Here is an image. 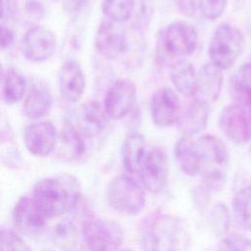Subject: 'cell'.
Returning a JSON list of instances; mask_svg holds the SVG:
<instances>
[{
	"instance_id": "6da1fadb",
	"label": "cell",
	"mask_w": 251,
	"mask_h": 251,
	"mask_svg": "<svg viewBox=\"0 0 251 251\" xmlns=\"http://www.w3.org/2000/svg\"><path fill=\"white\" fill-rule=\"evenodd\" d=\"M32 199L49 219L66 212H75L81 205V193L77 181L66 177H44L33 186Z\"/></svg>"
},
{
	"instance_id": "7a4b0ae2",
	"label": "cell",
	"mask_w": 251,
	"mask_h": 251,
	"mask_svg": "<svg viewBox=\"0 0 251 251\" xmlns=\"http://www.w3.org/2000/svg\"><path fill=\"white\" fill-rule=\"evenodd\" d=\"M140 238L142 248L147 250H176L187 244L188 233L179 219L155 214L144 221Z\"/></svg>"
},
{
	"instance_id": "3957f363",
	"label": "cell",
	"mask_w": 251,
	"mask_h": 251,
	"mask_svg": "<svg viewBox=\"0 0 251 251\" xmlns=\"http://www.w3.org/2000/svg\"><path fill=\"white\" fill-rule=\"evenodd\" d=\"M196 145L200 156V173L205 188L216 191L221 189L227 176L229 153L226 145L219 137L206 134Z\"/></svg>"
},
{
	"instance_id": "277c9868",
	"label": "cell",
	"mask_w": 251,
	"mask_h": 251,
	"mask_svg": "<svg viewBox=\"0 0 251 251\" xmlns=\"http://www.w3.org/2000/svg\"><path fill=\"white\" fill-rule=\"evenodd\" d=\"M245 46V37L235 25L223 23L214 31L208 48L210 61L224 70L230 69L238 60Z\"/></svg>"
},
{
	"instance_id": "5b68a950",
	"label": "cell",
	"mask_w": 251,
	"mask_h": 251,
	"mask_svg": "<svg viewBox=\"0 0 251 251\" xmlns=\"http://www.w3.org/2000/svg\"><path fill=\"white\" fill-rule=\"evenodd\" d=\"M107 200L114 210L126 216L139 215L146 203L142 185L125 174L116 176L109 182Z\"/></svg>"
},
{
	"instance_id": "8992f818",
	"label": "cell",
	"mask_w": 251,
	"mask_h": 251,
	"mask_svg": "<svg viewBox=\"0 0 251 251\" xmlns=\"http://www.w3.org/2000/svg\"><path fill=\"white\" fill-rule=\"evenodd\" d=\"M198 44V33L187 22L176 21L160 32L158 48L167 57L184 59L194 53Z\"/></svg>"
},
{
	"instance_id": "52a82bcc",
	"label": "cell",
	"mask_w": 251,
	"mask_h": 251,
	"mask_svg": "<svg viewBox=\"0 0 251 251\" xmlns=\"http://www.w3.org/2000/svg\"><path fill=\"white\" fill-rule=\"evenodd\" d=\"M84 245L90 250H114L124 241L121 225L113 220L88 216L81 227Z\"/></svg>"
},
{
	"instance_id": "ba28073f",
	"label": "cell",
	"mask_w": 251,
	"mask_h": 251,
	"mask_svg": "<svg viewBox=\"0 0 251 251\" xmlns=\"http://www.w3.org/2000/svg\"><path fill=\"white\" fill-rule=\"evenodd\" d=\"M137 175L142 186L148 191H163L169 178V158L166 149L155 146L147 150Z\"/></svg>"
},
{
	"instance_id": "9c48e42d",
	"label": "cell",
	"mask_w": 251,
	"mask_h": 251,
	"mask_svg": "<svg viewBox=\"0 0 251 251\" xmlns=\"http://www.w3.org/2000/svg\"><path fill=\"white\" fill-rule=\"evenodd\" d=\"M12 220L15 228L22 234L29 237L41 235L46 227L49 218L39 208L32 197L24 196L14 206Z\"/></svg>"
},
{
	"instance_id": "30bf717a",
	"label": "cell",
	"mask_w": 251,
	"mask_h": 251,
	"mask_svg": "<svg viewBox=\"0 0 251 251\" xmlns=\"http://www.w3.org/2000/svg\"><path fill=\"white\" fill-rule=\"evenodd\" d=\"M94 44L97 52L103 58L117 59L128 47L127 31L122 23L106 19L101 22L97 28Z\"/></svg>"
},
{
	"instance_id": "8fae6325",
	"label": "cell",
	"mask_w": 251,
	"mask_h": 251,
	"mask_svg": "<svg viewBox=\"0 0 251 251\" xmlns=\"http://www.w3.org/2000/svg\"><path fill=\"white\" fill-rule=\"evenodd\" d=\"M136 93V86L130 79L120 78L113 81L104 97L103 108L107 116L114 120L126 117L135 105Z\"/></svg>"
},
{
	"instance_id": "7c38bea8",
	"label": "cell",
	"mask_w": 251,
	"mask_h": 251,
	"mask_svg": "<svg viewBox=\"0 0 251 251\" xmlns=\"http://www.w3.org/2000/svg\"><path fill=\"white\" fill-rule=\"evenodd\" d=\"M56 35L48 28L34 25L23 37L22 52L31 62H43L53 56L56 51Z\"/></svg>"
},
{
	"instance_id": "4fadbf2b",
	"label": "cell",
	"mask_w": 251,
	"mask_h": 251,
	"mask_svg": "<svg viewBox=\"0 0 251 251\" xmlns=\"http://www.w3.org/2000/svg\"><path fill=\"white\" fill-rule=\"evenodd\" d=\"M180 101L176 91L170 87L156 90L150 101V115L158 127H169L175 125L180 115Z\"/></svg>"
},
{
	"instance_id": "5bb4252c",
	"label": "cell",
	"mask_w": 251,
	"mask_h": 251,
	"mask_svg": "<svg viewBox=\"0 0 251 251\" xmlns=\"http://www.w3.org/2000/svg\"><path fill=\"white\" fill-rule=\"evenodd\" d=\"M219 126L225 135L235 144H245L251 140V123L244 110L234 103L223 108Z\"/></svg>"
},
{
	"instance_id": "9a60e30c",
	"label": "cell",
	"mask_w": 251,
	"mask_h": 251,
	"mask_svg": "<svg viewBox=\"0 0 251 251\" xmlns=\"http://www.w3.org/2000/svg\"><path fill=\"white\" fill-rule=\"evenodd\" d=\"M24 140L30 154L37 157L48 156L57 145L58 135L56 127L48 121L33 123L25 127Z\"/></svg>"
},
{
	"instance_id": "2e32d148",
	"label": "cell",
	"mask_w": 251,
	"mask_h": 251,
	"mask_svg": "<svg viewBox=\"0 0 251 251\" xmlns=\"http://www.w3.org/2000/svg\"><path fill=\"white\" fill-rule=\"evenodd\" d=\"M85 84V75L80 65L73 59L65 61L58 75L61 96L68 102H76L82 97Z\"/></svg>"
},
{
	"instance_id": "e0dca14e",
	"label": "cell",
	"mask_w": 251,
	"mask_h": 251,
	"mask_svg": "<svg viewBox=\"0 0 251 251\" xmlns=\"http://www.w3.org/2000/svg\"><path fill=\"white\" fill-rule=\"evenodd\" d=\"M108 116L97 101H88L81 105L77 113V126L90 140L102 134L108 126Z\"/></svg>"
},
{
	"instance_id": "ac0fdd59",
	"label": "cell",
	"mask_w": 251,
	"mask_h": 251,
	"mask_svg": "<svg viewBox=\"0 0 251 251\" xmlns=\"http://www.w3.org/2000/svg\"><path fill=\"white\" fill-rule=\"evenodd\" d=\"M210 104L195 98L180 115L177 120V125L180 131L185 136H192L202 132L209 121Z\"/></svg>"
},
{
	"instance_id": "d6986e66",
	"label": "cell",
	"mask_w": 251,
	"mask_h": 251,
	"mask_svg": "<svg viewBox=\"0 0 251 251\" xmlns=\"http://www.w3.org/2000/svg\"><path fill=\"white\" fill-rule=\"evenodd\" d=\"M224 83L222 70L212 63L203 65L197 73L196 98L209 104L215 102L221 95Z\"/></svg>"
},
{
	"instance_id": "ffe728a7",
	"label": "cell",
	"mask_w": 251,
	"mask_h": 251,
	"mask_svg": "<svg viewBox=\"0 0 251 251\" xmlns=\"http://www.w3.org/2000/svg\"><path fill=\"white\" fill-rule=\"evenodd\" d=\"M62 156L68 160H78L87 151L89 139L81 132L77 125L66 119L60 135Z\"/></svg>"
},
{
	"instance_id": "44dd1931",
	"label": "cell",
	"mask_w": 251,
	"mask_h": 251,
	"mask_svg": "<svg viewBox=\"0 0 251 251\" xmlns=\"http://www.w3.org/2000/svg\"><path fill=\"white\" fill-rule=\"evenodd\" d=\"M146 151L142 134L138 132L128 134L122 146V163L125 171L130 175H137Z\"/></svg>"
},
{
	"instance_id": "7402d4cb",
	"label": "cell",
	"mask_w": 251,
	"mask_h": 251,
	"mask_svg": "<svg viewBox=\"0 0 251 251\" xmlns=\"http://www.w3.org/2000/svg\"><path fill=\"white\" fill-rule=\"evenodd\" d=\"M176 161L183 174L195 176L200 173V156L196 142L183 135L175 144Z\"/></svg>"
},
{
	"instance_id": "603a6c76",
	"label": "cell",
	"mask_w": 251,
	"mask_h": 251,
	"mask_svg": "<svg viewBox=\"0 0 251 251\" xmlns=\"http://www.w3.org/2000/svg\"><path fill=\"white\" fill-rule=\"evenodd\" d=\"M170 78L176 89L186 97L195 96L197 73L194 66L185 59H179L171 66Z\"/></svg>"
},
{
	"instance_id": "cb8c5ba5",
	"label": "cell",
	"mask_w": 251,
	"mask_h": 251,
	"mask_svg": "<svg viewBox=\"0 0 251 251\" xmlns=\"http://www.w3.org/2000/svg\"><path fill=\"white\" fill-rule=\"evenodd\" d=\"M53 104V97L49 89L41 84H34L29 89L24 101V112L30 119L46 116Z\"/></svg>"
},
{
	"instance_id": "d4e9b609",
	"label": "cell",
	"mask_w": 251,
	"mask_h": 251,
	"mask_svg": "<svg viewBox=\"0 0 251 251\" xmlns=\"http://www.w3.org/2000/svg\"><path fill=\"white\" fill-rule=\"evenodd\" d=\"M6 4L10 16L21 24H34L45 15L44 6L38 0H6Z\"/></svg>"
},
{
	"instance_id": "484cf974",
	"label": "cell",
	"mask_w": 251,
	"mask_h": 251,
	"mask_svg": "<svg viewBox=\"0 0 251 251\" xmlns=\"http://www.w3.org/2000/svg\"><path fill=\"white\" fill-rule=\"evenodd\" d=\"M0 162L14 170L20 169L23 165L21 151L7 124L0 126Z\"/></svg>"
},
{
	"instance_id": "4316f807",
	"label": "cell",
	"mask_w": 251,
	"mask_h": 251,
	"mask_svg": "<svg viewBox=\"0 0 251 251\" xmlns=\"http://www.w3.org/2000/svg\"><path fill=\"white\" fill-rule=\"evenodd\" d=\"M26 81L23 75L14 69H10L3 78V98L7 104L20 102L25 93Z\"/></svg>"
},
{
	"instance_id": "83f0119b",
	"label": "cell",
	"mask_w": 251,
	"mask_h": 251,
	"mask_svg": "<svg viewBox=\"0 0 251 251\" xmlns=\"http://www.w3.org/2000/svg\"><path fill=\"white\" fill-rule=\"evenodd\" d=\"M233 217L237 225L246 231H251V186L241 188L232 200Z\"/></svg>"
},
{
	"instance_id": "f1b7e54d",
	"label": "cell",
	"mask_w": 251,
	"mask_h": 251,
	"mask_svg": "<svg viewBox=\"0 0 251 251\" xmlns=\"http://www.w3.org/2000/svg\"><path fill=\"white\" fill-rule=\"evenodd\" d=\"M134 0H102L101 11L106 19L126 23L131 19Z\"/></svg>"
},
{
	"instance_id": "f546056e",
	"label": "cell",
	"mask_w": 251,
	"mask_h": 251,
	"mask_svg": "<svg viewBox=\"0 0 251 251\" xmlns=\"http://www.w3.org/2000/svg\"><path fill=\"white\" fill-rule=\"evenodd\" d=\"M229 211L223 203L215 204L209 211L208 224L211 230L217 235H224L229 227Z\"/></svg>"
},
{
	"instance_id": "4dcf8cb0",
	"label": "cell",
	"mask_w": 251,
	"mask_h": 251,
	"mask_svg": "<svg viewBox=\"0 0 251 251\" xmlns=\"http://www.w3.org/2000/svg\"><path fill=\"white\" fill-rule=\"evenodd\" d=\"M77 229L74 222L68 218L63 219L59 222L53 228L52 237L55 242L62 245V247H66L71 244H74L76 238Z\"/></svg>"
},
{
	"instance_id": "1f68e13d",
	"label": "cell",
	"mask_w": 251,
	"mask_h": 251,
	"mask_svg": "<svg viewBox=\"0 0 251 251\" xmlns=\"http://www.w3.org/2000/svg\"><path fill=\"white\" fill-rule=\"evenodd\" d=\"M227 0H197V11L208 21H216L223 16Z\"/></svg>"
},
{
	"instance_id": "d6a6232c",
	"label": "cell",
	"mask_w": 251,
	"mask_h": 251,
	"mask_svg": "<svg viewBox=\"0 0 251 251\" xmlns=\"http://www.w3.org/2000/svg\"><path fill=\"white\" fill-rule=\"evenodd\" d=\"M29 247L24 239L14 230L0 227V250H28Z\"/></svg>"
},
{
	"instance_id": "836d02e7",
	"label": "cell",
	"mask_w": 251,
	"mask_h": 251,
	"mask_svg": "<svg viewBox=\"0 0 251 251\" xmlns=\"http://www.w3.org/2000/svg\"><path fill=\"white\" fill-rule=\"evenodd\" d=\"M153 8L150 0H134L131 19H134L136 27H143L150 22Z\"/></svg>"
},
{
	"instance_id": "e575fe53",
	"label": "cell",
	"mask_w": 251,
	"mask_h": 251,
	"mask_svg": "<svg viewBox=\"0 0 251 251\" xmlns=\"http://www.w3.org/2000/svg\"><path fill=\"white\" fill-rule=\"evenodd\" d=\"M220 248L227 250H251V239L241 234L225 236L221 241Z\"/></svg>"
},
{
	"instance_id": "d590c367",
	"label": "cell",
	"mask_w": 251,
	"mask_h": 251,
	"mask_svg": "<svg viewBox=\"0 0 251 251\" xmlns=\"http://www.w3.org/2000/svg\"><path fill=\"white\" fill-rule=\"evenodd\" d=\"M16 40L15 32L7 25L0 24V49L11 48Z\"/></svg>"
},
{
	"instance_id": "8d00e7d4",
	"label": "cell",
	"mask_w": 251,
	"mask_h": 251,
	"mask_svg": "<svg viewBox=\"0 0 251 251\" xmlns=\"http://www.w3.org/2000/svg\"><path fill=\"white\" fill-rule=\"evenodd\" d=\"M89 0H62L64 10L69 14H75L82 10Z\"/></svg>"
},
{
	"instance_id": "74e56055",
	"label": "cell",
	"mask_w": 251,
	"mask_h": 251,
	"mask_svg": "<svg viewBox=\"0 0 251 251\" xmlns=\"http://www.w3.org/2000/svg\"><path fill=\"white\" fill-rule=\"evenodd\" d=\"M234 104L238 105L244 110L251 123V91L234 100Z\"/></svg>"
},
{
	"instance_id": "f35d334b",
	"label": "cell",
	"mask_w": 251,
	"mask_h": 251,
	"mask_svg": "<svg viewBox=\"0 0 251 251\" xmlns=\"http://www.w3.org/2000/svg\"><path fill=\"white\" fill-rule=\"evenodd\" d=\"M5 8H4V0H0V19L4 16Z\"/></svg>"
},
{
	"instance_id": "ab89813d",
	"label": "cell",
	"mask_w": 251,
	"mask_h": 251,
	"mask_svg": "<svg viewBox=\"0 0 251 251\" xmlns=\"http://www.w3.org/2000/svg\"><path fill=\"white\" fill-rule=\"evenodd\" d=\"M4 72H3V69H2V66H1V63H0V85L2 84L3 82V78H4Z\"/></svg>"
},
{
	"instance_id": "60d3db41",
	"label": "cell",
	"mask_w": 251,
	"mask_h": 251,
	"mask_svg": "<svg viewBox=\"0 0 251 251\" xmlns=\"http://www.w3.org/2000/svg\"><path fill=\"white\" fill-rule=\"evenodd\" d=\"M249 66H250V69H251V60H250V63H249Z\"/></svg>"
}]
</instances>
